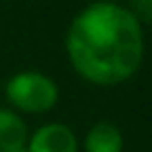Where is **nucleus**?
I'll return each instance as SVG.
<instances>
[{
    "instance_id": "f257e3e1",
    "label": "nucleus",
    "mask_w": 152,
    "mask_h": 152,
    "mask_svg": "<svg viewBox=\"0 0 152 152\" xmlns=\"http://www.w3.org/2000/svg\"><path fill=\"white\" fill-rule=\"evenodd\" d=\"M65 52L83 81L99 87L121 85L143 63V25L128 7L96 0L69 23Z\"/></svg>"
},
{
    "instance_id": "f03ea898",
    "label": "nucleus",
    "mask_w": 152,
    "mask_h": 152,
    "mask_svg": "<svg viewBox=\"0 0 152 152\" xmlns=\"http://www.w3.org/2000/svg\"><path fill=\"white\" fill-rule=\"evenodd\" d=\"M58 85L52 76L36 69L18 72L5 83V99L11 110L25 114H45L58 103Z\"/></svg>"
},
{
    "instance_id": "7ed1b4c3",
    "label": "nucleus",
    "mask_w": 152,
    "mask_h": 152,
    "mask_svg": "<svg viewBox=\"0 0 152 152\" xmlns=\"http://www.w3.org/2000/svg\"><path fill=\"white\" fill-rule=\"evenodd\" d=\"M27 152H78V139L65 123H45L29 134Z\"/></svg>"
},
{
    "instance_id": "20e7f679",
    "label": "nucleus",
    "mask_w": 152,
    "mask_h": 152,
    "mask_svg": "<svg viewBox=\"0 0 152 152\" xmlns=\"http://www.w3.org/2000/svg\"><path fill=\"white\" fill-rule=\"evenodd\" d=\"M85 152H123V134L110 121L94 123L83 141Z\"/></svg>"
},
{
    "instance_id": "39448f33",
    "label": "nucleus",
    "mask_w": 152,
    "mask_h": 152,
    "mask_svg": "<svg viewBox=\"0 0 152 152\" xmlns=\"http://www.w3.org/2000/svg\"><path fill=\"white\" fill-rule=\"evenodd\" d=\"M29 128L27 121L11 107H0V150L27 145Z\"/></svg>"
},
{
    "instance_id": "423d86ee",
    "label": "nucleus",
    "mask_w": 152,
    "mask_h": 152,
    "mask_svg": "<svg viewBox=\"0 0 152 152\" xmlns=\"http://www.w3.org/2000/svg\"><path fill=\"white\" fill-rule=\"evenodd\" d=\"M0 152H27V148H11V150H0Z\"/></svg>"
},
{
    "instance_id": "0eeeda50",
    "label": "nucleus",
    "mask_w": 152,
    "mask_h": 152,
    "mask_svg": "<svg viewBox=\"0 0 152 152\" xmlns=\"http://www.w3.org/2000/svg\"><path fill=\"white\" fill-rule=\"evenodd\" d=\"M103 2H119V5H121V2H123V0H103Z\"/></svg>"
}]
</instances>
